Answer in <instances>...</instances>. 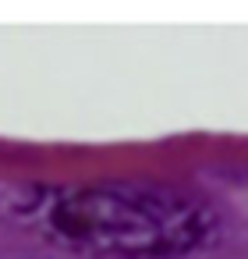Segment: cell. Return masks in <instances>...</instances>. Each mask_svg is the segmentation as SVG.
Segmentation results:
<instances>
[{
	"instance_id": "obj_1",
	"label": "cell",
	"mask_w": 248,
	"mask_h": 259,
	"mask_svg": "<svg viewBox=\"0 0 248 259\" xmlns=\"http://www.w3.org/2000/svg\"><path fill=\"white\" fill-rule=\"evenodd\" d=\"M39 224L57 241L110 259H184L220 227L199 195L145 181H92L54 188Z\"/></svg>"
}]
</instances>
